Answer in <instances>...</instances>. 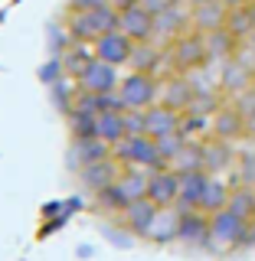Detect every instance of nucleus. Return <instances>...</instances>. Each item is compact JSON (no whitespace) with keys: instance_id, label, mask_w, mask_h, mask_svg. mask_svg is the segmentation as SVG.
<instances>
[{"instance_id":"obj_3","label":"nucleus","mask_w":255,"mask_h":261,"mask_svg":"<svg viewBox=\"0 0 255 261\" xmlns=\"http://www.w3.org/2000/svg\"><path fill=\"white\" fill-rule=\"evenodd\" d=\"M118 95L125 101V108L131 111H147L151 105L160 101V79L147 75V72H131V75H121Z\"/></svg>"},{"instance_id":"obj_42","label":"nucleus","mask_w":255,"mask_h":261,"mask_svg":"<svg viewBox=\"0 0 255 261\" xmlns=\"http://www.w3.org/2000/svg\"><path fill=\"white\" fill-rule=\"evenodd\" d=\"M252 85H255V82H252Z\"/></svg>"},{"instance_id":"obj_4","label":"nucleus","mask_w":255,"mask_h":261,"mask_svg":"<svg viewBox=\"0 0 255 261\" xmlns=\"http://www.w3.org/2000/svg\"><path fill=\"white\" fill-rule=\"evenodd\" d=\"M170 62H174L177 72H196L210 62V49H206V36L203 33H180L177 43L170 46Z\"/></svg>"},{"instance_id":"obj_16","label":"nucleus","mask_w":255,"mask_h":261,"mask_svg":"<svg viewBox=\"0 0 255 261\" xmlns=\"http://www.w3.org/2000/svg\"><path fill=\"white\" fill-rule=\"evenodd\" d=\"M147 114V134L151 137H167V134H174V130H180V121H183V111H177V108H170V105H151V108L144 111Z\"/></svg>"},{"instance_id":"obj_35","label":"nucleus","mask_w":255,"mask_h":261,"mask_svg":"<svg viewBox=\"0 0 255 261\" xmlns=\"http://www.w3.org/2000/svg\"><path fill=\"white\" fill-rule=\"evenodd\" d=\"M125 127L128 134H147V114L144 111H125Z\"/></svg>"},{"instance_id":"obj_39","label":"nucleus","mask_w":255,"mask_h":261,"mask_svg":"<svg viewBox=\"0 0 255 261\" xmlns=\"http://www.w3.org/2000/svg\"><path fill=\"white\" fill-rule=\"evenodd\" d=\"M223 4L229 7V10H236V7H245V4H252V0H223Z\"/></svg>"},{"instance_id":"obj_20","label":"nucleus","mask_w":255,"mask_h":261,"mask_svg":"<svg viewBox=\"0 0 255 261\" xmlns=\"http://www.w3.org/2000/svg\"><path fill=\"white\" fill-rule=\"evenodd\" d=\"M236 160H239V153H236V147L229 141L213 137V141L206 144V153H203V167H206V173L219 176V173H226L229 167H236Z\"/></svg>"},{"instance_id":"obj_33","label":"nucleus","mask_w":255,"mask_h":261,"mask_svg":"<svg viewBox=\"0 0 255 261\" xmlns=\"http://www.w3.org/2000/svg\"><path fill=\"white\" fill-rule=\"evenodd\" d=\"M190 144V137L183 134V130H174V134H167V137H160L157 147H160V157L167 160V163H174L180 153H183V147Z\"/></svg>"},{"instance_id":"obj_15","label":"nucleus","mask_w":255,"mask_h":261,"mask_svg":"<svg viewBox=\"0 0 255 261\" xmlns=\"http://www.w3.org/2000/svg\"><path fill=\"white\" fill-rule=\"evenodd\" d=\"M252 82H255V72L249 69V65H242L239 59H226L223 62V69H219V88H223L226 95H242V92H249L252 88Z\"/></svg>"},{"instance_id":"obj_2","label":"nucleus","mask_w":255,"mask_h":261,"mask_svg":"<svg viewBox=\"0 0 255 261\" xmlns=\"http://www.w3.org/2000/svg\"><path fill=\"white\" fill-rule=\"evenodd\" d=\"M114 160L125 163V167H141V170H147V173L170 167V163L160 157L157 137H151V134H128L125 141L114 147Z\"/></svg>"},{"instance_id":"obj_6","label":"nucleus","mask_w":255,"mask_h":261,"mask_svg":"<svg viewBox=\"0 0 255 261\" xmlns=\"http://www.w3.org/2000/svg\"><path fill=\"white\" fill-rule=\"evenodd\" d=\"M134 39L128 36L125 30H111V33H105V36H98L92 49H95V59H102V62H108V65H128L131 62V56H134Z\"/></svg>"},{"instance_id":"obj_41","label":"nucleus","mask_w":255,"mask_h":261,"mask_svg":"<svg viewBox=\"0 0 255 261\" xmlns=\"http://www.w3.org/2000/svg\"><path fill=\"white\" fill-rule=\"evenodd\" d=\"M252 16H255V0H252Z\"/></svg>"},{"instance_id":"obj_30","label":"nucleus","mask_w":255,"mask_h":261,"mask_svg":"<svg viewBox=\"0 0 255 261\" xmlns=\"http://www.w3.org/2000/svg\"><path fill=\"white\" fill-rule=\"evenodd\" d=\"M226 209H233L236 216H242L245 222H252V219H255V186H249V183L233 186V193H229V206H226Z\"/></svg>"},{"instance_id":"obj_36","label":"nucleus","mask_w":255,"mask_h":261,"mask_svg":"<svg viewBox=\"0 0 255 261\" xmlns=\"http://www.w3.org/2000/svg\"><path fill=\"white\" fill-rule=\"evenodd\" d=\"M236 108H239L242 114H245V118H252V114H255V85L249 88V92H242V95H236Z\"/></svg>"},{"instance_id":"obj_8","label":"nucleus","mask_w":255,"mask_h":261,"mask_svg":"<svg viewBox=\"0 0 255 261\" xmlns=\"http://www.w3.org/2000/svg\"><path fill=\"white\" fill-rule=\"evenodd\" d=\"M177 242L190 248H206L210 245V216L203 209H180V232Z\"/></svg>"},{"instance_id":"obj_10","label":"nucleus","mask_w":255,"mask_h":261,"mask_svg":"<svg viewBox=\"0 0 255 261\" xmlns=\"http://www.w3.org/2000/svg\"><path fill=\"white\" fill-rule=\"evenodd\" d=\"M121 30L128 33L134 43H151L157 33V16L147 10L144 4H134L128 10H121Z\"/></svg>"},{"instance_id":"obj_9","label":"nucleus","mask_w":255,"mask_h":261,"mask_svg":"<svg viewBox=\"0 0 255 261\" xmlns=\"http://www.w3.org/2000/svg\"><path fill=\"white\" fill-rule=\"evenodd\" d=\"M177 196H180V173L174 167H164L154 170L147 176V199L157 202V206H177Z\"/></svg>"},{"instance_id":"obj_28","label":"nucleus","mask_w":255,"mask_h":261,"mask_svg":"<svg viewBox=\"0 0 255 261\" xmlns=\"http://www.w3.org/2000/svg\"><path fill=\"white\" fill-rule=\"evenodd\" d=\"M206 36V49H210V59H219V62H226V59H233V53H236V46H239V39L233 36L226 27H219V30H213V33H203Z\"/></svg>"},{"instance_id":"obj_18","label":"nucleus","mask_w":255,"mask_h":261,"mask_svg":"<svg viewBox=\"0 0 255 261\" xmlns=\"http://www.w3.org/2000/svg\"><path fill=\"white\" fill-rule=\"evenodd\" d=\"M226 16H229V7L223 0H206V4L190 10V23L196 27V33H213V30L226 27Z\"/></svg>"},{"instance_id":"obj_29","label":"nucleus","mask_w":255,"mask_h":261,"mask_svg":"<svg viewBox=\"0 0 255 261\" xmlns=\"http://www.w3.org/2000/svg\"><path fill=\"white\" fill-rule=\"evenodd\" d=\"M226 30L233 33L239 43H245V39L255 33V16H252V4H245V7H236V10H229L226 16Z\"/></svg>"},{"instance_id":"obj_1","label":"nucleus","mask_w":255,"mask_h":261,"mask_svg":"<svg viewBox=\"0 0 255 261\" xmlns=\"http://www.w3.org/2000/svg\"><path fill=\"white\" fill-rule=\"evenodd\" d=\"M72 33L76 43H88L92 46L98 36L111 30H121V10L114 4H105V7H95V10H82V13H72V20L65 23Z\"/></svg>"},{"instance_id":"obj_7","label":"nucleus","mask_w":255,"mask_h":261,"mask_svg":"<svg viewBox=\"0 0 255 261\" xmlns=\"http://www.w3.org/2000/svg\"><path fill=\"white\" fill-rule=\"evenodd\" d=\"M118 85H121L118 65H108L102 59H92L88 69L79 75V88L85 95H108V92H118Z\"/></svg>"},{"instance_id":"obj_34","label":"nucleus","mask_w":255,"mask_h":261,"mask_svg":"<svg viewBox=\"0 0 255 261\" xmlns=\"http://www.w3.org/2000/svg\"><path fill=\"white\" fill-rule=\"evenodd\" d=\"M239 183L255 186V147L239 150V160H236V186Z\"/></svg>"},{"instance_id":"obj_38","label":"nucleus","mask_w":255,"mask_h":261,"mask_svg":"<svg viewBox=\"0 0 255 261\" xmlns=\"http://www.w3.org/2000/svg\"><path fill=\"white\" fill-rule=\"evenodd\" d=\"M105 4H111V0H69L72 13H82V10H95V7H105Z\"/></svg>"},{"instance_id":"obj_17","label":"nucleus","mask_w":255,"mask_h":261,"mask_svg":"<svg viewBox=\"0 0 255 261\" xmlns=\"http://www.w3.org/2000/svg\"><path fill=\"white\" fill-rule=\"evenodd\" d=\"M121 176V163L114 160V157H105V160H98V163H88V167H82L79 170V183L85 186V190H102V186H108L111 179H118Z\"/></svg>"},{"instance_id":"obj_40","label":"nucleus","mask_w":255,"mask_h":261,"mask_svg":"<svg viewBox=\"0 0 255 261\" xmlns=\"http://www.w3.org/2000/svg\"><path fill=\"white\" fill-rule=\"evenodd\" d=\"M187 4H190V7H200V4H206V0H187Z\"/></svg>"},{"instance_id":"obj_32","label":"nucleus","mask_w":255,"mask_h":261,"mask_svg":"<svg viewBox=\"0 0 255 261\" xmlns=\"http://www.w3.org/2000/svg\"><path fill=\"white\" fill-rule=\"evenodd\" d=\"M187 23H190V13L177 4V7H170V10H164L157 16V33H180Z\"/></svg>"},{"instance_id":"obj_13","label":"nucleus","mask_w":255,"mask_h":261,"mask_svg":"<svg viewBox=\"0 0 255 261\" xmlns=\"http://www.w3.org/2000/svg\"><path fill=\"white\" fill-rule=\"evenodd\" d=\"M193 98H196V88H193L190 75H183V72L160 82V101H164V105H170V108H177V111H190V108H193Z\"/></svg>"},{"instance_id":"obj_14","label":"nucleus","mask_w":255,"mask_h":261,"mask_svg":"<svg viewBox=\"0 0 255 261\" xmlns=\"http://www.w3.org/2000/svg\"><path fill=\"white\" fill-rule=\"evenodd\" d=\"M213 137H219V141H242L245 137V114L236 108V105H223L216 114H213Z\"/></svg>"},{"instance_id":"obj_21","label":"nucleus","mask_w":255,"mask_h":261,"mask_svg":"<svg viewBox=\"0 0 255 261\" xmlns=\"http://www.w3.org/2000/svg\"><path fill=\"white\" fill-rule=\"evenodd\" d=\"M92 196H95V206L102 209V212H111V216H121V212L134 202V199H131V193L125 190V183H121V176L111 179V183L102 186V190H95Z\"/></svg>"},{"instance_id":"obj_22","label":"nucleus","mask_w":255,"mask_h":261,"mask_svg":"<svg viewBox=\"0 0 255 261\" xmlns=\"http://www.w3.org/2000/svg\"><path fill=\"white\" fill-rule=\"evenodd\" d=\"M177 232H180V209L177 206H164L157 212V219H154L147 239L154 245H170V242H177Z\"/></svg>"},{"instance_id":"obj_5","label":"nucleus","mask_w":255,"mask_h":261,"mask_svg":"<svg viewBox=\"0 0 255 261\" xmlns=\"http://www.w3.org/2000/svg\"><path fill=\"white\" fill-rule=\"evenodd\" d=\"M245 228L249 222L242 216H236L233 209H219L210 216V245L213 248H242Z\"/></svg>"},{"instance_id":"obj_24","label":"nucleus","mask_w":255,"mask_h":261,"mask_svg":"<svg viewBox=\"0 0 255 261\" xmlns=\"http://www.w3.org/2000/svg\"><path fill=\"white\" fill-rule=\"evenodd\" d=\"M62 59V69H65V79H76L79 82V75L88 69V62L95 59V49L88 46V43H72L65 53L59 56Z\"/></svg>"},{"instance_id":"obj_27","label":"nucleus","mask_w":255,"mask_h":261,"mask_svg":"<svg viewBox=\"0 0 255 261\" xmlns=\"http://www.w3.org/2000/svg\"><path fill=\"white\" fill-rule=\"evenodd\" d=\"M229 193H233V186H229L226 179L210 176L206 190H203V199H200V209L206 212V216H213V212H219V209H226V206H229Z\"/></svg>"},{"instance_id":"obj_23","label":"nucleus","mask_w":255,"mask_h":261,"mask_svg":"<svg viewBox=\"0 0 255 261\" xmlns=\"http://www.w3.org/2000/svg\"><path fill=\"white\" fill-rule=\"evenodd\" d=\"M65 127H69L72 141H79V137H98V114L88 111L85 105H76L72 111H65Z\"/></svg>"},{"instance_id":"obj_26","label":"nucleus","mask_w":255,"mask_h":261,"mask_svg":"<svg viewBox=\"0 0 255 261\" xmlns=\"http://www.w3.org/2000/svg\"><path fill=\"white\" fill-rule=\"evenodd\" d=\"M98 137L105 144L118 147L121 141L128 137V127H125V111H102L98 114Z\"/></svg>"},{"instance_id":"obj_37","label":"nucleus","mask_w":255,"mask_h":261,"mask_svg":"<svg viewBox=\"0 0 255 261\" xmlns=\"http://www.w3.org/2000/svg\"><path fill=\"white\" fill-rule=\"evenodd\" d=\"M141 4H144V7H147V10H151L154 16H160L164 10H170V7H177L180 0H141Z\"/></svg>"},{"instance_id":"obj_11","label":"nucleus","mask_w":255,"mask_h":261,"mask_svg":"<svg viewBox=\"0 0 255 261\" xmlns=\"http://www.w3.org/2000/svg\"><path fill=\"white\" fill-rule=\"evenodd\" d=\"M105 157H114V147L105 144L102 137H79V141L69 144V167L76 170V173H79L82 167L98 163V160H105Z\"/></svg>"},{"instance_id":"obj_25","label":"nucleus","mask_w":255,"mask_h":261,"mask_svg":"<svg viewBox=\"0 0 255 261\" xmlns=\"http://www.w3.org/2000/svg\"><path fill=\"white\" fill-rule=\"evenodd\" d=\"M131 72H147V75H157L164 65V49H157L154 43H137L134 56H131Z\"/></svg>"},{"instance_id":"obj_12","label":"nucleus","mask_w":255,"mask_h":261,"mask_svg":"<svg viewBox=\"0 0 255 261\" xmlns=\"http://www.w3.org/2000/svg\"><path fill=\"white\" fill-rule=\"evenodd\" d=\"M157 212H160V206L144 196V199H134L125 212H121V225H125L131 235H137V239H147L154 219H157Z\"/></svg>"},{"instance_id":"obj_31","label":"nucleus","mask_w":255,"mask_h":261,"mask_svg":"<svg viewBox=\"0 0 255 261\" xmlns=\"http://www.w3.org/2000/svg\"><path fill=\"white\" fill-rule=\"evenodd\" d=\"M203 153H206V144H196V141H190L183 147V153L170 163V167L177 170V173H193V170H206L203 167Z\"/></svg>"},{"instance_id":"obj_19","label":"nucleus","mask_w":255,"mask_h":261,"mask_svg":"<svg viewBox=\"0 0 255 261\" xmlns=\"http://www.w3.org/2000/svg\"><path fill=\"white\" fill-rule=\"evenodd\" d=\"M206 170H193V173H180V196H177V209H200L203 190L210 183Z\"/></svg>"}]
</instances>
